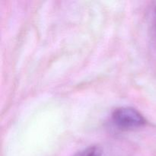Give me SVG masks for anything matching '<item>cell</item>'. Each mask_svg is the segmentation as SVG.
Wrapping results in <instances>:
<instances>
[{
    "label": "cell",
    "instance_id": "cell-2",
    "mask_svg": "<svg viewBox=\"0 0 156 156\" xmlns=\"http://www.w3.org/2000/svg\"><path fill=\"white\" fill-rule=\"evenodd\" d=\"M101 148L98 146H91L76 152L73 156H101Z\"/></svg>",
    "mask_w": 156,
    "mask_h": 156
},
{
    "label": "cell",
    "instance_id": "cell-1",
    "mask_svg": "<svg viewBox=\"0 0 156 156\" xmlns=\"http://www.w3.org/2000/svg\"><path fill=\"white\" fill-rule=\"evenodd\" d=\"M111 119L116 126L122 129H133L146 124L144 116L139 111L130 107H120L113 111Z\"/></svg>",
    "mask_w": 156,
    "mask_h": 156
}]
</instances>
